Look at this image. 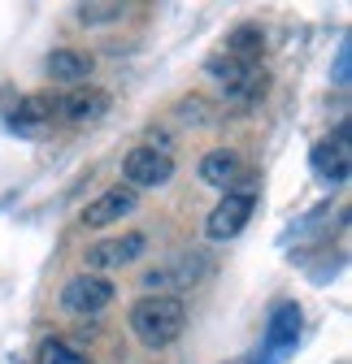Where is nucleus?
Wrapping results in <instances>:
<instances>
[{"instance_id": "ddd939ff", "label": "nucleus", "mask_w": 352, "mask_h": 364, "mask_svg": "<svg viewBox=\"0 0 352 364\" xmlns=\"http://www.w3.org/2000/svg\"><path fill=\"white\" fill-rule=\"evenodd\" d=\"M261 53H266V31H261L257 22H244V26H235V31L222 39V57H231V61L257 65Z\"/></svg>"}, {"instance_id": "f03ea898", "label": "nucleus", "mask_w": 352, "mask_h": 364, "mask_svg": "<svg viewBox=\"0 0 352 364\" xmlns=\"http://www.w3.org/2000/svg\"><path fill=\"white\" fill-rule=\"evenodd\" d=\"M252 208H257V182H252V178H239L231 191H222L217 208L205 217V239H209V243L235 239L244 225L252 221Z\"/></svg>"}, {"instance_id": "39448f33", "label": "nucleus", "mask_w": 352, "mask_h": 364, "mask_svg": "<svg viewBox=\"0 0 352 364\" xmlns=\"http://www.w3.org/2000/svg\"><path fill=\"white\" fill-rule=\"evenodd\" d=\"M174 178V156L165 148H152V144H140L122 156V182L130 191H152V187H165Z\"/></svg>"}, {"instance_id": "6e6552de", "label": "nucleus", "mask_w": 352, "mask_h": 364, "mask_svg": "<svg viewBox=\"0 0 352 364\" xmlns=\"http://www.w3.org/2000/svg\"><path fill=\"white\" fill-rule=\"evenodd\" d=\"M205 74L217 78V87H222L227 100H248L257 96V91H266V74H257V65H244V61H231L222 53H213L205 61Z\"/></svg>"}, {"instance_id": "9b49d317", "label": "nucleus", "mask_w": 352, "mask_h": 364, "mask_svg": "<svg viewBox=\"0 0 352 364\" xmlns=\"http://www.w3.org/2000/svg\"><path fill=\"white\" fill-rule=\"evenodd\" d=\"M53 105H57V113L66 122H96V117L109 113V96L100 87H70L66 96H57Z\"/></svg>"}, {"instance_id": "7ed1b4c3", "label": "nucleus", "mask_w": 352, "mask_h": 364, "mask_svg": "<svg viewBox=\"0 0 352 364\" xmlns=\"http://www.w3.org/2000/svg\"><path fill=\"white\" fill-rule=\"evenodd\" d=\"M209 273V260H205V252H174V256H165L161 264H152V269H144L140 273V291H148V295H170V291H187L192 282H200Z\"/></svg>"}, {"instance_id": "aec40b11", "label": "nucleus", "mask_w": 352, "mask_h": 364, "mask_svg": "<svg viewBox=\"0 0 352 364\" xmlns=\"http://www.w3.org/2000/svg\"><path fill=\"white\" fill-rule=\"evenodd\" d=\"M231 364H244V360H231ZM248 364H257V360H248Z\"/></svg>"}, {"instance_id": "20e7f679", "label": "nucleus", "mask_w": 352, "mask_h": 364, "mask_svg": "<svg viewBox=\"0 0 352 364\" xmlns=\"http://www.w3.org/2000/svg\"><path fill=\"white\" fill-rule=\"evenodd\" d=\"M300 326H304V312L296 299H283L270 308V321H266V338H261V355L257 364H283L296 343H300Z\"/></svg>"}, {"instance_id": "1a4fd4ad", "label": "nucleus", "mask_w": 352, "mask_h": 364, "mask_svg": "<svg viewBox=\"0 0 352 364\" xmlns=\"http://www.w3.org/2000/svg\"><path fill=\"white\" fill-rule=\"evenodd\" d=\"M135 208H140V191H130V187H109L105 196H96L92 204L78 213V221L87 225V230H109V225H118L122 217H130Z\"/></svg>"}, {"instance_id": "9d476101", "label": "nucleus", "mask_w": 352, "mask_h": 364, "mask_svg": "<svg viewBox=\"0 0 352 364\" xmlns=\"http://www.w3.org/2000/svg\"><path fill=\"white\" fill-rule=\"evenodd\" d=\"M309 161H314V173H318L322 182H331V187H343V182H348V169H352V161H348V122H339L335 139L314 144Z\"/></svg>"}, {"instance_id": "4468645a", "label": "nucleus", "mask_w": 352, "mask_h": 364, "mask_svg": "<svg viewBox=\"0 0 352 364\" xmlns=\"http://www.w3.org/2000/svg\"><path fill=\"white\" fill-rule=\"evenodd\" d=\"M43 70H48L53 82H74V87H83V78L92 74V57L78 53V48H53L48 61H43Z\"/></svg>"}, {"instance_id": "423d86ee", "label": "nucleus", "mask_w": 352, "mask_h": 364, "mask_svg": "<svg viewBox=\"0 0 352 364\" xmlns=\"http://www.w3.org/2000/svg\"><path fill=\"white\" fill-rule=\"evenodd\" d=\"M144 252H148V239H144L140 230H130V235H118V239H105V243H92V247L83 252V273H96V278H105L109 269L135 264Z\"/></svg>"}, {"instance_id": "a211bd4d", "label": "nucleus", "mask_w": 352, "mask_h": 364, "mask_svg": "<svg viewBox=\"0 0 352 364\" xmlns=\"http://www.w3.org/2000/svg\"><path fill=\"white\" fill-rule=\"evenodd\" d=\"M174 113H179V122H183V126H205V122H209V105H205L200 96L179 100V109H174Z\"/></svg>"}, {"instance_id": "2eb2a0df", "label": "nucleus", "mask_w": 352, "mask_h": 364, "mask_svg": "<svg viewBox=\"0 0 352 364\" xmlns=\"http://www.w3.org/2000/svg\"><path fill=\"white\" fill-rule=\"evenodd\" d=\"M53 113H57L53 96H26V100L9 113V126H14V130H22V134H39L43 126L53 122Z\"/></svg>"}, {"instance_id": "0eeeda50", "label": "nucleus", "mask_w": 352, "mask_h": 364, "mask_svg": "<svg viewBox=\"0 0 352 364\" xmlns=\"http://www.w3.org/2000/svg\"><path fill=\"white\" fill-rule=\"evenodd\" d=\"M118 287L109 278H96V273H78V278H70L61 287V308L74 312V316H96L113 304Z\"/></svg>"}, {"instance_id": "f8f14e48", "label": "nucleus", "mask_w": 352, "mask_h": 364, "mask_svg": "<svg viewBox=\"0 0 352 364\" xmlns=\"http://www.w3.org/2000/svg\"><path fill=\"white\" fill-rule=\"evenodd\" d=\"M239 178H244V161H239L235 148H213V152L200 156V182H209V187L231 191Z\"/></svg>"}, {"instance_id": "6ab92c4d", "label": "nucleus", "mask_w": 352, "mask_h": 364, "mask_svg": "<svg viewBox=\"0 0 352 364\" xmlns=\"http://www.w3.org/2000/svg\"><path fill=\"white\" fill-rule=\"evenodd\" d=\"M348 78H352V48H348V39H343L339 53H335V74H331V82H335V87H348Z\"/></svg>"}, {"instance_id": "f3484780", "label": "nucleus", "mask_w": 352, "mask_h": 364, "mask_svg": "<svg viewBox=\"0 0 352 364\" xmlns=\"http://www.w3.org/2000/svg\"><path fill=\"white\" fill-rule=\"evenodd\" d=\"M35 364H92L83 351H74L66 338H48L39 347V355H35Z\"/></svg>"}, {"instance_id": "f257e3e1", "label": "nucleus", "mask_w": 352, "mask_h": 364, "mask_svg": "<svg viewBox=\"0 0 352 364\" xmlns=\"http://www.w3.org/2000/svg\"><path fill=\"white\" fill-rule=\"evenodd\" d=\"M126 326L148 351H161L187 330V308L179 295H144V299L130 304Z\"/></svg>"}, {"instance_id": "dca6fc26", "label": "nucleus", "mask_w": 352, "mask_h": 364, "mask_svg": "<svg viewBox=\"0 0 352 364\" xmlns=\"http://www.w3.org/2000/svg\"><path fill=\"white\" fill-rule=\"evenodd\" d=\"M126 14L122 0H83V5H74V18L83 26H105V22H118Z\"/></svg>"}]
</instances>
